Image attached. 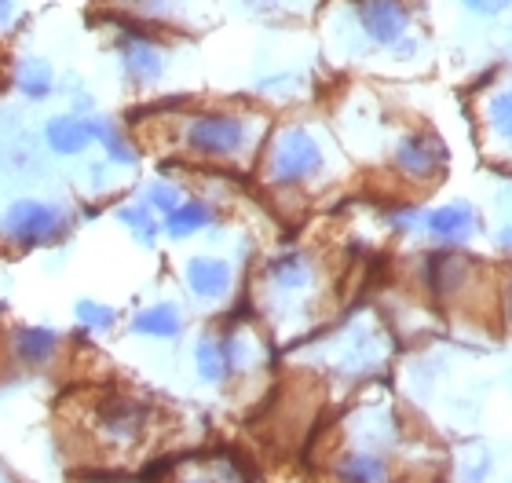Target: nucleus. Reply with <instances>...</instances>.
I'll list each match as a JSON object with an SVG mask.
<instances>
[{
	"label": "nucleus",
	"instance_id": "dca6fc26",
	"mask_svg": "<svg viewBox=\"0 0 512 483\" xmlns=\"http://www.w3.org/2000/svg\"><path fill=\"white\" fill-rule=\"evenodd\" d=\"M128 330L136 333V337H154V341H172V337H180L183 333V315L176 304L161 301V304H150L143 312L132 315V326Z\"/></svg>",
	"mask_w": 512,
	"mask_h": 483
},
{
	"label": "nucleus",
	"instance_id": "f257e3e1",
	"mask_svg": "<svg viewBox=\"0 0 512 483\" xmlns=\"http://www.w3.org/2000/svg\"><path fill=\"white\" fill-rule=\"evenodd\" d=\"M256 140L260 125L242 110H198L180 121V147L202 161H238Z\"/></svg>",
	"mask_w": 512,
	"mask_h": 483
},
{
	"label": "nucleus",
	"instance_id": "9d476101",
	"mask_svg": "<svg viewBox=\"0 0 512 483\" xmlns=\"http://www.w3.org/2000/svg\"><path fill=\"white\" fill-rule=\"evenodd\" d=\"M472 279H476V264L458 253H439V257H428V290L439 301H458L461 293L469 290Z\"/></svg>",
	"mask_w": 512,
	"mask_h": 483
},
{
	"label": "nucleus",
	"instance_id": "4be33fe9",
	"mask_svg": "<svg viewBox=\"0 0 512 483\" xmlns=\"http://www.w3.org/2000/svg\"><path fill=\"white\" fill-rule=\"evenodd\" d=\"M74 315H77V322L92 333H107L118 326V312L103 301H92V297H81V301L74 304Z\"/></svg>",
	"mask_w": 512,
	"mask_h": 483
},
{
	"label": "nucleus",
	"instance_id": "39448f33",
	"mask_svg": "<svg viewBox=\"0 0 512 483\" xmlns=\"http://www.w3.org/2000/svg\"><path fill=\"white\" fill-rule=\"evenodd\" d=\"M66 227H70V216L66 209L52 202H41V198H19V202H11L0 216V235L8 238L11 246H48L55 238L63 235Z\"/></svg>",
	"mask_w": 512,
	"mask_h": 483
},
{
	"label": "nucleus",
	"instance_id": "7ed1b4c3",
	"mask_svg": "<svg viewBox=\"0 0 512 483\" xmlns=\"http://www.w3.org/2000/svg\"><path fill=\"white\" fill-rule=\"evenodd\" d=\"M355 26L374 48H388L395 59H410L417 52L414 8L410 0H352Z\"/></svg>",
	"mask_w": 512,
	"mask_h": 483
},
{
	"label": "nucleus",
	"instance_id": "20e7f679",
	"mask_svg": "<svg viewBox=\"0 0 512 483\" xmlns=\"http://www.w3.org/2000/svg\"><path fill=\"white\" fill-rule=\"evenodd\" d=\"M150 421H154V407L125 392H107L92 407V432L103 440V447H118V451H132L147 440Z\"/></svg>",
	"mask_w": 512,
	"mask_h": 483
},
{
	"label": "nucleus",
	"instance_id": "aec40b11",
	"mask_svg": "<svg viewBox=\"0 0 512 483\" xmlns=\"http://www.w3.org/2000/svg\"><path fill=\"white\" fill-rule=\"evenodd\" d=\"M15 85H19V92L26 99H48L55 85L52 66L44 63V59H22L19 70H15Z\"/></svg>",
	"mask_w": 512,
	"mask_h": 483
},
{
	"label": "nucleus",
	"instance_id": "423d86ee",
	"mask_svg": "<svg viewBox=\"0 0 512 483\" xmlns=\"http://www.w3.org/2000/svg\"><path fill=\"white\" fill-rule=\"evenodd\" d=\"M447 161V143L428 129H410L392 143V169L406 183H432L436 176H443Z\"/></svg>",
	"mask_w": 512,
	"mask_h": 483
},
{
	"label": "nucleus",
	"instance_id": "f3484780",
	"mask_svg": "<svg viewBox=\"0 0 512 483\" xmlns=\"http://www.w3.org/2000/svg\"><path fill=\"white\" fill-rule=\"evenodd\" d=\"M209 224H213V205L202 202V198H183V202L161 220V231H165L172 242H183V238L205 231Z\"/></svg>",
	"mask_w": 512,
	"mask_h": 483
},
{
	"label": "nucleus",
	"instance_id": "c85d7f7f",
	"mask_svg": "<svg viewBox=\"0 0 512 483\" xmlns=\"http://www.w3.org/2000/svg\"><path fill=\"white\" fill-rule=\"evenodd\" d=\"M509 8H512V4H509Z\"/></svg>",
	"mask_w": 512,
	"mask_h": 483
},
{
	"label": "nucleus",
	"instance_id": "a211bd4d",
	"mask_svg": "<svg viewBox=\"0 0 512 483\" xmlns=\"http://www.w3.org/2000/svg\"><path fill=\"white\" fill-rule=\"evenodd\" d=\"M483 125L494 140L512 147V88H494L483 99Z\"/></svg>",
	"mask_w": 512,
	"mask_h": 483
},
{
	"label": "nucleus",
	"instance_id": "f8f14e48",
	"mask_svg": "<svg viewBox=\"0 0 512 483\" xmlns=\"http://www.w3.org/2000/svg\"><path fill=\"white\" fill-rule=\"evenodd\" d=\"M121 66H125V74L136 85H154L165 74V55H161V48L150 37L128 33L125 44H121Z\"/></svg>",
	"mask_w": 512,
	"mask_h": 483
},
{
	"label": "nucleus",
	"instance_id": "1a4fd4ad",
	"mask_svg": "<svg viewBox=\"0 0 512 483\" xmlns=\"http://www.w3.org/2000/svg\"><path fill=\"white\" fill-rule=\"evenodd\" d=\"M183 282H187V290L198 301H224L227 293H231L235 271L220 257H191L187 268H183Z\"/></svg>",
	"mask_w": 512,
	"mask_h": 483
},
{
	"label": "nucleus",
	"instance_id": "ddd939ff",
	"mask_svg": "<svg viewBox=\"0 0 512 483\" xmlns=\"http://www.w3.org/2000/svg\"><path fill=\"white\" fill-rule=\"evenodd\" d=\"M96 140L92 136V118H77V114H59L44 125V143H48V151L52 154H81L88 151V143Z\"/></svg>",
	"mask_w": 512,
	"mask_h": 483
},
{
	"label": "nucleus",
	"instance_id": "2eb2a0df",
	"mask_svg": "<svg viewBox=\"0 0 512 483\" xmlns=\"http://www.w3.org/2000/svg\"><path fill=\"white\" fill-rule=\"evenodd\" d=\"M11 352L26 366L52 363V355L59 352V333L48 326H19V330H11Z\"/></svg>",
	"mask_w": 512,
	"mask_h": 483
},
{
	"label": "nucleus",
	"instance_id": "9b49d317",
	"mask_svg": "<svg viewBox=\"0 0 512 483\" xmlns=\"http://www.w3.org/2000/svg\"><path fill=\"white\" fill-rule=\"evenodd\" d=\"M315 257L308 249H289V253H278L275 260H267V282L275 286L278 293H304L315 286Z\"/></svg>",
	"mask_w": 512,
	"mask_h": 483
},
{
	"label": "nucleus",
	"instance_id": "bb28decb",
	"mask_svg": "<svg viewBox=\"0 0 512 483\" xmlns=\"http://www.w3.org/2000/svg\"><path fill=\"white\" fill-rule=\"evenodd\" d=\"M494 242H498V249H502V253H509V257H512V224H502V227H498V235H494Z\"/></svg>",
	"mask_w": 512,
	"mask_h": 483
},
{
	"label": "nucleus",
	"instance_id": "6e6552de",
	"mask_svg": "<svg viewBox=\"0 0 512 483\" xmlns=\"http://www.w3.org/2000/svg\"><path fill=\"white\" fill-rule=\"evenodd\" d=\"M421 227L428 231V238H436L443 246H465V242L480 231V213H476L472 202L454 198V202H443V205H436V209H428Z\"/></svg>",
	"mask_w": 512,
	"mask_h": 483
},
{
	"label": "nucleus",
	"instance_id": "f03ea898",
	"mask_svg": "<svg viewBox=\"0 0 512 483\" xmlns=\"http://www.w3.org/2000/svg\"><path fill=\"white\" fill-rule=\"evenodd\" d=\"M264 183L289 191V187H308L311 180H319L326 172V147L308 125H282L271 132V140L264 147Z\"/></svg>",
	"mask_w": 512,
	"mask_h": 483
},
{
	"label": "nucleus",
	"instance_id": "4468645a",
	"mask_svg": "<svg viewBox=\"0 0 512 483\" xmlns=\"http://www.w3.org/2000/svg\"><path fill=\"white\" fill-rule=\"evenodd\" d=\"M337 483H392V465L374 451H348L333 462Z\"/></svg>",
	"mask_w": 512,
	"mask_h": 483
},
{
	"label": "nucleus",
	"instance_id": "b1692460",
	"mask_svg": "<svg viewBox=\"0 0 512 483\" xmlns=\"http://www.w3.org/2000/svg\"><path fill=\"white\" fill-rule=\"evenodd\" d=\"M421 220H425V213L421 209H414V205H392V213H388V224L395 227V231H417L421 227Z\"/></svg>",
	"mask_w": 512,
	"mask_h": 483
},
{
	"label": "nucleus",
	"instance_id": "0eeeda50",
	"mask_svg": "<svg viewBox=\"0 0 512 483\" xmlns=\"http://www.w3.org/2000/svg\"><path fill=\"white\" fill-rule=\"evenodd\" d=\"M246 366V341L238 333H205L194 344V370L205 385H224Z\"/></svg>",
	"mask_w": 512,
	"mask_h": 483
},
{
	"label": "nucleus",
	"instance_id": "393cba45",
	"mask_svg": "<svg viewBox=\"0 0 512 483\" xmlns=\"http://www.w3.org/2000/svg\"><path fill=\"white\" fill-rule=\"evenodd\" d=\"M512 0H461V8L476 15V19H498L505 8H509Z\"/></svg>",
	"mask_w": 512,
	"mask_h": 483
},
{
	"label": "nucleus",
	"instance_id": "a878e982",
	"mask_svg": "<svg viewBox=\"0 0 512 483\" xmlns=\"http://www.w3.org/2000/svg\"><path fill=\"white\" fill-rule=\"evenodd\" d=\"M498 315H502V326L512 333V271L498 282Z\"/></svg>",
	"mask_w": 512,
	"mask_h": 483
},
{
	"label": "nucleus",
	"instance_id": "5701e85b",
	"mask_svg": "<svg viewBox=\"0 0 512 483\" xmlns=\"http://www.w3.org/2000/svg\"><path fill=\"white\" fill-rule=\"evenodd\" d=\"M143 202H147L154 213L169 216L172 209L183 202V194H180V187H176V183H169V180H150L147 191H143Z\"/></svg>",
	"mask_w": 512,
	"mask_h": 483
},
{
	"label": "nucleus",
	"instance_id": "412c9836",
	"mask_svg": "<svg viewBox=\"0 0 512 483\" xmlns=\"http://www.w3.org/2000/svg\"><path fill=\"white\" fill-rule=\"evenodd\" d=\"M118 220L139 238V246H154V238L161 235V224L154 220V209H150L147 202L143 205H121Z\"/></svg>",
	"mask_w": 512,
	"mask_h": 483
},
{
	"label": "nucleus",
	"instance_id": "6ab92c4d",
	"mask_svg": "<svg viewBox=\"0 0 512 483\" xmlns=\"http://www.w3.org/2000/svg\"><path fill=\"white\" fill-rule=\"evenodd\" d=\"M92 136H96V143H103V151H107L110 165H136V161H139L136 147L125 140V132H121L114 121L92 118Z\"/></svg>",
	"mask_w": 512,
	"mask_h": 483
},
{
	"label": "nucleus",
	"instance_id": "cd10ccee",
	"mask_svg": "<svg viewBox=\"0 0 512 483\" xmlns=\"http://www.w3.org/2000/svg\"><path fill=\"white\" fill-rule=\"evenodd\" d=\"M176 483H213V480H202V476H191V480H176Z\"/></svg>",
	"mask_w": 512,
	"mask_h": 483
}]
</instances>
